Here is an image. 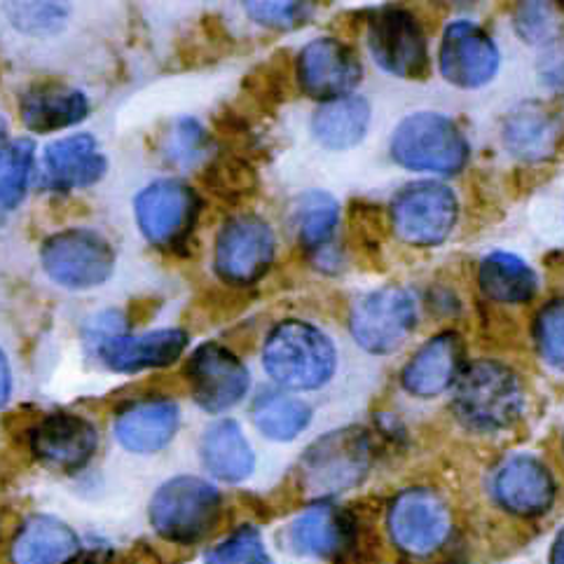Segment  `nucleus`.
Here are the masks:
<instances>
[{
    "mask_svg": "<svg viewBox=\"0 0 564 564\" xmlns=\"http://www.w3.org/2000/svg\"><path fill=\"white\" fill-rule=\"evenodd\" d=\"M112 19L106 6L0 3V41L26 66L75 73L108 59Z\"/></svg>",
    "mask_w": 564,
    "mask_h": 564,
    "instance_id": "nucleus-1",
    "label": "nucleus"
},
{
    "mask_svg": "<svg viewBox=\"0 0 564 564\" xmlns=\"http://www.w3.org/2000/svg\"><path fill=\"white\" fill-rule=\"evenodd\" d=\"M262 366L281 389L316 391L335 378L337 349L322 328L291 318L270 330Z\"/></svg>",
    "mask_w": 564,
    "mask_h": 564,
    "instance_id": "nucleus-2",
    "label": "nucleus"
},
{
    "mask_svg": "<svg viewBox=\"0 0 564 564\" xmlns=\"http://www.w3.org/2000/svg\"><path fill=\"white\" fill-rule=\"evenodd\" d=\"M455 415L478 434L509 429L522 415L524 387L518 372L499 361H476L455 382Z\"/></svg>",
    "mask_w": 564,
    "mask_h": 564,
    "instance_id": "nucleus-3",
    "label": "nucleus"
},
{
    "mask_svg": "<svg viewBox=\"0 0 564 564\" xmlns=\"http://www.w3.org/2000/svg\"><path fill=\"white\" fill-rule=\"evenodd\" d=\"M389 153L410 172L453 176L468 162L471 148L455 120L443 112L422 110L403 118L393 129Z\"/></svg>",
    "mask_w": 564,
    "mask_h": 564,
    "instance_id": "nucleus-4",
    "label": "nucleus"
},
{
    "mask_svg": "<svg viewBox=\"0 0 564 564\" xmlns=\"http://www.w3.org/2000/svg\"><path fill=\"white\" fill-rule=\"evenodd\" d=\"M223 499L218 487L195 476L166 480L150 499V524L174 543H197L209 536L220 518Z\"/></svg>",
    "mask_w": 564,
    "mask_h": 564,
    "instance_id": "nucleus-5",
    "label": "nucleus"
},
{
    "mask_svg": "<svg viewBox=\"0 0 564 564\" xmlns=\"http://www.w3.org/2000/svg\"><path fill=\"white\" fill-rule=\"evenodd\" d=\"M41 265L52 284L66 291H91L116 272V249L97 230L68 228L43 243Z\"/></svg>",
    "mask_w": 564,
    "mask_h": 564,
    "instance_id": "nucleus-6",
    "label": "nucleus"
},
{
    "mask_svg": "<svg viewBox=\"0 0 564 564\" xmlns=\"http://www.w3.org/2000/svg\"><path fill=\"white\" fill-rule=\"evenodd\" d=\"M457 216L455 193L436 181L408 183L391 202L393 232L412 247L443 243L453 232Z\"/></svg>",
    "mask_w": 564,
    "mask_h": 564,
    "instance_id": "nucleus-7",
    "label": "nucleus"
},
{
    "mask_svg": "<svg viewBox=\"0 0 564 564\" xmlns=\"http://www.w3.org/2000/svg\"><path fill=\"white\" fill-rule=\"evenodd\" d=\"M370 457L366 431L349 426L318 438L305 453L300 471L312 495H335L366 478Z\"/></svg>",
    "mask_w": 564,
    "mask_h": 564,
    "instance_id": "nucleus-8",
    "label": "nucleus"
},
{
    "mask_svg": "<svg viewBox=\"0 0 564 564\" xmlns=\"http://www.w3.org/2000/svg\"><path fill=\"white\" fill-rule=\"evenodd\" d=\"M368 50L382 70L403 80H424L431 70L429 43L417 17L403 8H382L368 22Z\"/></svg>",
    "mask_w": 564,
    "mask_h": 564,
    "instance_id": "nucleus-9",
    "label": "nucleus"
},
{
    "mask_svg": "<svg viewBox=\"0 0 564 564\" xmlns=\"http://www.w3.org/2000/svg\"><path fill=\"white\" fill-rule=\"evenodd\" d=\"M391 541L412 557H429L441 551L453 532V513L441 495L426 487H412L391 501L387 513Z\"/></svg>",
    "mask_w": 564,
    "mask_h": 564,
    "instance_id": "nucleus-10",
    "label": "nucleus"
},
{
    "mask_svg": "<svg viewBox=\"0 0 564 564\" xmlns=\"http://www.w3.org/2000/svg\"><path fill=\"white\" fill-rule=\"evenodd\" d=\"M415 297L397 286H384L359 297L349 314L354 340L370 354H391L415 330Z\"/></svg>",
    "mask_w": 564,
    "mask_h": 564,
    "instance_id": "nucleus-11",
    "label": "nucleus"
},
{
    "mask_svg": "<svg viewBox=\"0 0 564 564\" xmlns=\"http://www.w3.org/2000/svg\"><path fill=\"white\" fill-rule=\"evenodd\" d=\"M143 237L160 249H178L191 237L199 216V197L191 185L162 178L145 185L134 199Z\"/></svg>",
    "mask_w": 564,
    "mask_h": 564,
    "instance_id": "nucleus-12",
    "label": "nucleus"
},
{
    "mask_svg": "<svg viewBox=\"0 0 564 564\" xmlns=\"http://www.w3.org/2000/svg\"><path fill=\"white\" fill-rule=\"evenodd\" d=\"M276 251L270 225L258 216H237L216 237L214 268L232 286H251L265 276Z\"/></svg>",
    "mask_w": 564,
    "mask_h": 564,
    "instance_id": "nucleus-13",
    "label": "nucleus"
},
{
    "mask_svg": "<svg viewBox=\"0 0 564 564\" xmlns=\"http://www.w3.org/2000/svg\"><path fill=\"white\" fill-rule=\"evenodd\" d=\"M185 375L191 380L193 399L206 412H225L237 405L251 387L249 368L228 347L206 343L187 359Z\"/></svg>",
    "mask_w": 564,
    "mask_h": 564,
    "instance_id": "nucleus-14",
    "label": "nucleus"
},
{
    "mask_svg": "<svg viewBox=\"0 0 564 564\" xmlns=\"http://www.w3.org/2000/svg\"><path fill=\"white\" fill-rule=\"evenodd\" d=\"M499 64L501 54L497 43L478 24L459 19L445 29L438 66L449 85L478 89L495 80Z\"/></svg>",
    "mask_w": 564,
    "mask_h": 564,
    "instance_id": "nucleus-15",
    "label": "nucleus"
},
{
    "mask_svg": "<svg viewBox=\"0 0 564 564\" xmlns=\"http://www.w3.org/2000/svg\"><path fill=\"white\" fill-rule=\"evenodd\" d=\"M361 62L354 50L337 37H316L297 56L300 87L316 101L349 97L361 83Z\"/></svg>",
    "mask_w": 564,
    "mask_h": 564,
    "instance_id": "nucleus-16",
    "label": "nucleus"
},
{
    "mask_svg": "<svg viewBox=\"0 0 564 564\" xmlns=\"http://www.w3.org/2000/svg\"><path fill=\"white\" fill-rule=\"evenodd\" d=\"M492 497L513 516L539 518L549 513L555 501V480L536 457L513 455L497 466Z\"/></svg>",
    "mask_w": 564,
    "mask_h": 564,
    "instance_id": "nucleus-17",
    "label": "nucleus"
},
{
    "mask_svg": "<svg viewBox=\"0 0 564 564\" xmlns=\"http://www.w3.org/2000/svg\"><path fill=\"white\" fill-rule=\"evenodd\" d=\"M97 426L73 412H54L31 431L35 459L59 471H78L97 453Z\"/></svg>",
    "mask_w": 564,
    "mask_h": 564,
    "instance_id": "nucleus-18",
    "label": "nucleus"
},
{
    "mask_svg": "<svg viewBox=\"0 0 564 564\" xmlns=\"http://www.w3.org/2000/svg\"><path fill=\"white\" fill-rule=\"evenodd\" d=\"M91 345L106 368L116 372H139L178 361L187 347V333L181 328H162L143 335H127L122 330Z\"/></svg>",
    "mask_w": 564,
    "mask_h": 564,
    "instance_id": "nucleus-19",
    "label": "nucleus"
},
{
    "mask_svg": "<svg viewBox=\"0 0 564 564\" xmlns=\"http://www.w3.org/2000/svg\"><path fill=\"white\" fill-rule=\"evenodd\" d=\"M106 158L91 134H73L52 141L43 150V181L47 191L68 193L94 185L106 174Z\"/></svg>",
    "mask_w": 564,
    "mask_h": 564,
    "instance_id": "nucleus-20",
    "label": "nucleus"
},
{
    "mask_svg": "<svg viewBox=\"0 0 564 564\" xmlns=\"http://www.w3.org/2000/svg\"><path fill=\"white\" fill-rule=\"evenodd\" d=\"M464 343L457 333H441L424 343L401 372V384L417 399H436L462 372Z\"/></svg>",
    "mask_w": 564,
    "mask_h": 564,
    "instance_id": "nucleus-21",
    "label": "nucleus"
},
{
    "mask_svg": "<svg viewBox=\"0 0 564 564\" xmlns=\"http://www.w3.org/2000/svg\"><path fill=\"white\" fill-rule=\"evenodd\" d=\"M284 541L293 555L333 560L351 543V520L333 503H316L289 524Z\"/></svg>",
    "mask_w": 564,
    "mask_h": 564,
    "instance_id": "nucleus-22",
    "label": "nucleus"
},
{
    "mask_svg": "<svg viewBox=\"0 0 564 564\" xmlns=\"http://www.w3.org/2000/svg\"><path fill=\"white\" fill-rule=\"evenodd\" d=\"M178 424L181 410L174 401H141L120 412L112 434L129 453L153 455L174 441Z\"/></svg>",
    "mask_w": 564,
    "mask_h": 564,
    "instance_id": "nucleus-23",
    "label": "nucleus"
},
{
    "mask_svg": "<svg viewBox=\"0 0 564 564\" xmlns=\"http://www.w3.org/2000/svg\"><path fill=\"white\" fill-rule=\"evenodd\" d=\"M501 139L509 153L524 162H541L555 155L562 139V120L549 106L530 101L509 112Z\"/></svg>",
    "mask_w": 564,
    "mask_h": 564,
    "instance_id": "nucleus-24",
    "label": "nucleus"
},
{
    "mask_svg": "<svg viewBox=\"0 0 564 564\" xmlns=\"http://www.w3.org/2000/svg\"><path fill=\"white\" fill-rule=\"evenodd\" d=\"M87 112L89 99L80 89L68 85H37L19 104V116L33 134H50L78 124L87 118Z\"/></svg>",
    "mask_w": 564,
    "mask_h": 564,
    "instance_id": "nucleus-25",
    "label": "nucleus"
},
{
    "mask_svg": "<svg viewBox=\"0 0 564 564\" xmlns=\"http://www.w3.org/2000/svg\"><path fill=\"white\" fill-rule=\"evenodd\" d=\"M80 553V539L66 522L33 516L12 541V564H68Z\"/></svg>",
    "mask_w": 564,
    "mask_h": 564,
    "instance_id": "nucleus-26",
    "label": "nucleus"
},
{
    "mask_svg": "<svg viewBox=\"0 0 564 564\" xmlns=\"http://www.w3.org/2000/svg\"><path fill=\"white\" fill-rule=\"evenodd\" d=\"M206 471L225 482L247 480L256 468V453L235 420H220L204 431L199 443Z\"/></svg>",
    "mask_w": 564,
    "mask_h": 564,
    "instance_id": "nucleus-27",
    "label": "nucleus"
},
{
    "mask_svg": "<svg viewBox=\"0 0 564 564\" xmlns=\"http://www.w3.org/2000/svg\"><path fill=\"white\" fill-rule=\"evenodd\" d=\"M370 127V104L364 97H343L316 108L312 118L314 139L328 150H349L359 145Z\"/></svg>",
    "mask_w": 564,
    "mask_h": 564,
    "instance_id": "nucleus-28",
    "label": "nucleus"
},
{
    "mask_svg": "<svg viewBox=\"0 0 564 564\" xmlns=\"http://www.w3.org/2000/svg\"><path fill=\"white\" fill-rule=\"evenodd\" d=\"M478 284L482 293L495 300V303L518 305L530 303L536 295L539 276L522 258L506 251H495L480 262Z\"/></svg>",
    "mask_w": 564,
    "mask_h": 564,
    "instance_id": "nucleus-29",
    "label": "nucleus"
},
{
    "mask_svg": "<svg viewBox=\"0 0 564 564\" xmlns=\"http://www.w3.org/2000/svg\"><path fill=\"white\" fill-rule=\"evenodd\" d=\"M251 417L262 436L276 443H289L310 426L312 408L293 393L268 389L256 397Z\"/></svg>",
    "mask_w": 564,
    "mask_h": 564,
    "instance_id": "nucleus-30",
    "label": "nucleus"
},
{
    "mask_svg": "<svg viewBox=\"0 0 564 564\" xmlns=\"http://www.w3.org/2000/svg\"><path fill=\"white\" fill-rule=\"evenodd\" d=\"M340 223V206L322 191H310L297 199L295 225L300 243L307 251H324Z\"/></svg>",
    "mask_w": 564,
    "mask_h": 564,
    "instance_id": "nucleus-31",
    "label": "nucleus"
},
{
    "mask_svg": "<svg viewBox=\"0 0 564 564\" xmlns=\"http://www.w3.org/2000/svg\"><path fill=\"white\" fill-rule=\"evenodd\" d=\"M35 162V143L31 139H17L0 150V216L19 209L26 197Z\"/></svg>",
    "mask_w": 564,
    "mask_h": 564,
    "instance_id": "nucleus-32",
    "label": "nucleus"
},
{
    "mask_svg": "<svg viewBox=\"0 0 564 564\" xmlns=\"http://www.w3.org/2000/svg\"><path fill=\"white\" fill-rule=\"evenodd\" d=\"M206 564H274L256 528H241L204 557Z\"/></svg>",
    "mask_w": 564,
    "mask_h": 564,
    "instance_id": "nucleus-33",
    "label": "nucleus"
},
{
    "mask_svg": "<svg viewBox=\"0 0 564 564\" xmlns=\"http://www.w3.org/2000/svg\"><path fill=\"white\" fill-rule=\"evenodd\" d=\"M534 337L541 359L564 372V300H553L539 312Z\"/></svg>",
    "mask_w": 564,
    "mask_h": 564,
    "instance_id": "nucleus-34",
    "label": "nucleus"
},
{
    "mask_svg": "<svg viewBox=\"0 0 564 564\" xmlns=\"http://www.w3.org/2000/svg\"><path fill=\"white\" fill-rule=\"evenodd\" d=\"M206 145H209V139H206L204 127L193 118H183L174 127L166 158L178 166H195L204 158Z\"/></svg>",
    "mask_w": 564,
    "mask_h": 564,
    "instance_id": "nucleus-35",
    "label": "nucleus"
},
{
    "mask_svg": "<svg viewBox=\"0 0 564 564\" xmlns=\"http://www.w3.org/2000/svg\"><path fill=\"white\" fill-rule=\"evenodd\" d=\"M516 26L524 41L532 45H543V43H549L551 37L560 35L553 8L546 3L520 6V10L516 14Z\"/></svg>",
    "mask_w": 564,
    "mask_h": 564,
    "instance_id": "nucleus-36",
    "label": "nucleus"
},
{
    "mask_svg": "<svg viewBox=\"0 0 564 564\" xmlns=\"http://www.w3.org/2000/svg\"><path fill=\"white\" fill-rule=\"evenodd\" d=\"M243 10L258 24L272 29H291L310 17V3H243Z\"/></svg>",
    "mask_w": 564,
    "mask_h": 564,
    "instance_id": "nucleus-37",
    "label": "nucleus"
},
{
    "mask_svg": "<svg viewBox=\"0 0 564 564\" xmlns=\"http://www.w3.org/2000/svg\"><path fill=\"white\" fill-rule=\"evenodd\" d=\"M539 78L553 91L564 94V35L562 33L541 45Z\"/></svg>",
    "mask_w": 564,
    "mask_h": 564,
    "instance_id": "nucleus-38",
    "label": "nucleus"
},
{
    "mask_svg": "<svg viewBox=\"0 0 564 564\" xmlns=\"http://www.w3.org/2000/svg\"><path fill=\"white\" fill-rule=\"evenodd\" d=\"M17 389V368L6 343H0V410H3Z\"/></svg>",
    "mask_w": 564,
    "mask_h": 564,
    "instance_id": "nucleus-39",
    "label": "nucleus"
},
{
    "mask_svg": "<svg viewBox=\"0 0 564 564\" xmlns=\"http://www.w3.org/2000/svg\"><path fill=\"white\" fill-rule=\"evenodd\" d=\"M551 564H564V528L557 532L553 549H551Z\"/></svg>",
    "mask_w": 564,
    "mask_h": 564,
    "instance_id": "nucleus-40",
    "label": "nucleus"
},
{
    "mask_svg": "<svg viewBox=\"0 0 564 564\" xmlns=\"http://www.w3.org/2000/svg\"><path fill=\"white\" fill-rule=\"evenodd\" d=\"M6 137H8V127L6 122H0V150H3L8 143H6Z\"/></svg>",
    "mask_w": 564,
    "mask_h": 564,
    "instance_id": "nucleus-41",
    "label": "nucleus"
}]
</instances>
